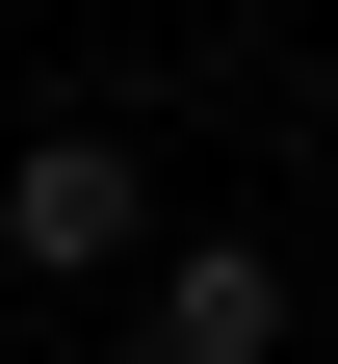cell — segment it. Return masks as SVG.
Instances as JSON below:
<instances>
[{"instance_id": "cell-1", "label": "cell", "mask_w": 338, "mask_h": 364, "mask_svg": "<svg viewBox=\"0 0 338 364\" xmlns=\"http://www.w3.org/2000/svg\"><path fill=\"white\" fill-rule=\"evenodd\" d=\"M157 260V156L130 130H26L0 156V287H130Z\"/></svg>"}, {"instance_id": "cell-2", "label": "cell", "mask_w": 338, "mask_h": 364, "mask_svg": "<svg viewBox=\"0 0 338 364\" xmlns=\"http://www.w3.org/2000/svg\"><path fill=\"white\" fill-rule=\"evenodd\" d=\"M130 364H286V260L260 235H157L130 260Z\"/></svg>"}, {"instance_id": "cell-3", "label": "cell", "mask_w": 338, "mask_h": 364, "mask_svg": "<svg viewBox=\"0 0 338 364\" xmlns=\"http://www.w3.org/2000/svg\"><path fill=\"white\" fill-rule=\"evenodd\" d=\"M312 235H338V182H312Z\"/></svg>"}]
</instances>
